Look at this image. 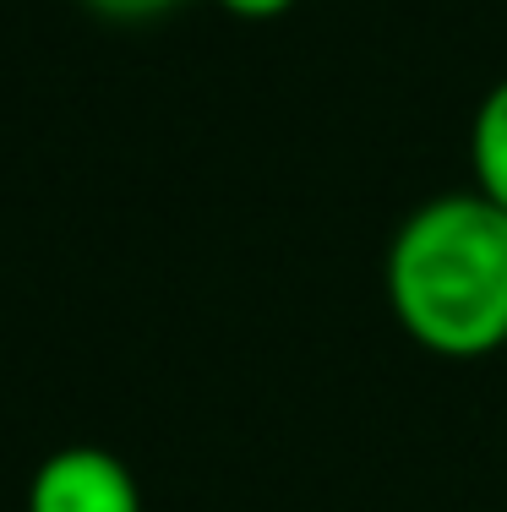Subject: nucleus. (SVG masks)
<instances>
[{"label": "nucleus", "mask_w": 507, "mask_h": 512, "mask_svg": "<svg viewBox=\"0 0 507 512\" xmlns=\"http://www.w3.org/2000/svg\"><path fill=\"white\" fill-rule=\"evenodd\" d=\"M22 512H142V491L126 458L93 442H71L33 469Z\"/></svg>", "instance_id": "2"}, {"label": "nucleus", "mask_w": 507, "mask_h": 512, "mask_svg": "<svg viewBox=\"0 0 507 512\" xmlns=\"http://www.w3.org/2000/svg\"><path fill=\"white\" fill-rule=\"evenodd\" d=\"M469 169H475V191L497 202L507 213V77L491 82V93L475 109L469 126Z\"/></svg>", "instance_id": "3"}, {"label": "nucleus", "mask_w": 507, "mask_h": 512, "mask_svg": "<svg viewBox=\"0 0 507 512\" xmlns=\"http://www.w3.org/2000/svg\"><path fill=\"white\" fill-rule=\"evenodd\" d=\"M219 6L240 22H273V17H284L295 0H219Z\"/></svg>", "instance_id": "5"}, {"label": "nucleus", "mask_w": 507, "mask_h": 512, "mask_svg": "<svg viewBox=\"0 0 507 512\" xmlns=\"http://www.w3.org/2000/svg\"><path fill=\"white\" fill-rule=\"evenodd\" d=\"M82 6L110 22H148V17H164V11L186 6V0H82Z\"/></svg>", "instance_id": "4"}, {"label": "nucleus", "mask_w": 507, "mask_h": 512, "mask_svg": "<svg viewBox=\"0 0 507 512\" xmlns=\"http://www.w3.org/2000/svg\"><path fill=\"white\" fill-rule=\"evenodd\" d=\"M388 306L426 355L486 360L507 344V213L480 191L420 202L388 246Z\"/></svg>", "instance_id": "1"}]
</instances>
